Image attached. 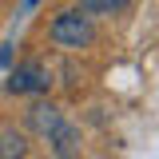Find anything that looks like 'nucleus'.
<instances>
[{
    "instance_id": "1",
    "label": "nucleus",
    "mask_w": 159,
    "mask_h": 159,
    "mask_svg": "<svg viewBox=\"0 0 159 159\" xmlns=\"http://www.w3.org/2000/svg\"><path fill=\"white\" fill-rule=\"evenodd\" d=\"M48 36L56 40L60 48H88L96 32H92L88 12H60V16L52 20V28H48Z\"/></svg>"
},
{
    "instance_id": "6",
    "label": "nucleus",
    "mask_w": 159,
    "mask_h": 159,
    "mask_svg": "<svg viewBox=\"0 0 159 159\" xmlns=\"http://www.w3.org/2000/svg\"><path fill=\"white\" fill-rule=\"evenodd\" d=\"M28 155V143L20 131H0V159H24Z\"/></svg>"
},
{
    "instance_id": "3",
    "label": "nucleus",
    "mask_w": 159,
    "mask_h": 159,
    "mask_svg": "<svg viewBox=\"0 0 159 159\" xmlns=\"http://www.w3.org/2000/svg\"><path fill=\"white\" fill-rule=\"evenodd\" d=\"M48 143H52V151H56L60 159H76L80 155V131L72 123H60L56 131L48 135Z\"/></svg>"
},
{
    "instance_id": "4",
    "label": "nucleus",
    "mask_w": 159,
    "mask_h": 159,
    "mask_svg": "<svg viewBox=\"0 0 159 159\" xmlns=\"http://www.w3.org/2000/svg\"><path fill=\"white\" fill-rule=\"evenodd\" d=\"M28 123H32V131H40V135H52L64 119H60V107H56V103H32Z\"/></svg>"
},
{
    "instance_id": "5",
    "label": "nucleus",
    "mask_w": 159,
    "mask_h": 159,
    "mask_svg": "<svg viewBox=\"0 0 159 159\" xmlns=\"http://www.w3.org/2000/svg\"><path fill=\"white\" fill-rule=\"evenodd\" d=\"M127 4H131V0H76V8L88 12V16H116Z\"/></svg>"
},
{
    "instance_id": "2",
    "label": "nucleus",
    "mask_w": 159,
    "mask_h": 159,
    "mask_svg": "<svg viewBox=\"0 0 159 159\" xmlns=\"http://www.w3.org/2000/svg\"><path fill=\"white\" fill-rule=\"evenodd\" d=\"M48 84H52V76H48V68L44 64H24V68H16L12 72V80H8V88L12 92H48Z\"/></svg>"
}]
</instances>
